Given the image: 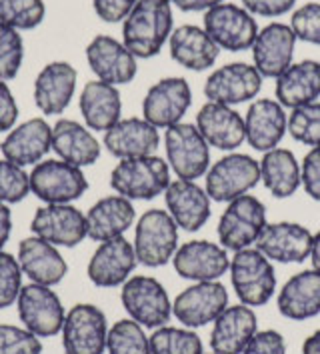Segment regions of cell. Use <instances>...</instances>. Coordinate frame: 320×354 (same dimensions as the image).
<instances>
[{"instance_id":"36","label":"cell","mask_w":320,"mask_h":354,"mask_svg":"<svg viewBox=\"0 0 320 354\" xmlns=\"http://www.w3.org/2000/svg\"><path fill=\"white\" fill-rule=\"evenodd\" d=\"M261 167V180L274 198H288L302 187L301 162L294 152L288 149H276L264 152Z\"/></svg>"},{"instance_id":"12","label":"cell","mask_w":320,"mask_h":354,"mask_svg":"<svg viewBox=\"0 0 320 354\" xmlns=\"http://www.w3.org/2000/svg\"><path fill=\"white\" fill-rule=\"evenodd\" d=\"M64 354H104L106 351V317L95 304H76L62 324Z\"/></svg>"},{"instance_id":"7","label":"cell","mask_w":320,"mask_h":354,"mask_svg":"<svg viewBox=\"0 0 320 354\" xmlns=\"http://www.w3.org/2000/svg\"><path fill=\"white\" fill-rule=\"evenodd\" d=\"M207 187L210 201L214 203H230L243 194H248L261 183V167L258 160L243 152H230L216 160L208 168Z\"/></svg>"},{"instance_id":"18","label":"cell","mask_w":320,"mask_h":354,"mask_svg":"<svg viewBox=\"0 0 320 354\" xmlns=\"http://www.w3.org/2000/svg\"><path fill=\"white\" fill-rule=\"evenodd\" d=\"M312 236L314 234L299 223H266L254 248H258L268 261L292 264L310 257Z\"/></svg>"},{"instance_id":"21","label":"cell","mask_w":320,"mask_h":354,"mask_svg":"<svg viewBox=\"0 0 320 354\" xmlns=\"http://www.w3.org/2000/svg\"><path fill=\"white\" fill-rule=\"evenodd\" d=\"M294 46L297 37L290 24H266L263 30H258L256 40L250 48L254 58V68L263 75V78H279L292 64Z\"/></svg>"},{"instance_id":"16","label":"cell","mask_w":320,"mask_h":354,"mask_svg":"<svg viewBox=\"0 0 320 354\" xmlns=\"http://www.w3.org/2000/svg\"><path fill=\"white\" fill-rule=\"evenodd\" d=\"M32 234L55 244L73 248L88 239L86 214L73 205H44L32 216Z\"/></svg>"},{"instance_id":"19","label":"cell","mask_w":320,"mask_h":354,"mask_svg":"<svg viewBox=\"0 0 320 354\" xmlns=\"http://www.w3.org/2000/svg\"><path fill=\"white\" fill-rule=\"evenodd\" d=\"M178 277L194 282L218 280L230 268L228 250L223 244L210 241H190L176 248L172 257Z\"/></svg>"},{"instance_id":"6","label":"cell","mask_w":320,"mask_h":354,"mask_svg":"<svg viewBox=\"0 0 320 354\" xmlns=\"http://www.w3.org/2000/svg\"><path fill=\"white\" fill-rule=\"evenodd\" d=\"M164 150L170 170L180 180H196L210 168V147L196 124L178 122L167 129Z\"/></svg>"},{"instance_id":"40","label":"cell","mask_w":320,"mask_h":354,"mask_svg":"<svg viewBox=\"0 0 320 354\" xmlns=\"http://www.w3.org/2000/svg\"><path fill=\"white\" fill-rule=\"evenodd\" d=\"M288 132L306 147H320V102L299 106L288 116Z\"/></svg>"},{"instance_id":"24","label":"cell","mask_w":320,"mask_h":354,"mask_svg":"<svg viewBox=\"0 0 320 354\" xmlns=\"http://www.w3.org/2000/svg\"><path fill=\"white\" fill-rule=\"evenodd\" d=\"M78 73L70 62L55 60L46 64L35 80V102L46 116H57L68 109L76 91Z\"/></svg>"},{"instance_id":"42","label":"cell","mask_w":320,"mask_h":354,"mask_svg":"<svg viewBox=\"0 0 320 354\" xmlns=\"http://www.w3.org/2000/svg\"><path fill=\"white\" fill-rule=\"evenodd\" d=\"M30 194V176L24 168L8 162L6 158L0 160V203L2 205H17Z\"/></svg>"},{"instance_id":"14","label":"cell","mask_w":320,"mask_h":354,"mask_svg":"<svg viewBox=\"0 0 320 354\" xmlns=\"http://www.w3.org/2000/svg\"><path fill=\"white\" fill-rule=\"evenodd\" d=\"M228 306V290L218 280L194 282L185 288L174 302L172 315L187 328H200L214 322Z\"/></svg>"},{"instance_id":"10","label":"cell","mask_w":320,"mask_h":354,"mask_svg":"<svg viewBox=\"0 0 320 354\" xmlns=\"http://www.w3.org/2000/svg\"><path fill=\"white\" fill-rule=\"evenodd\" d=\"M205 30L218 48L230 53H243L252 48L258 24L245 6L220 2L205 12Z\"/></svg>"},{"instance_id":"50","label":"cell","mask_w":320,"mask_h":354,"mask_svg":"<svg viewBox=\"0 0 320 354\" xmlns=\"http://www.w3.org/2000/svg\"><path fill=\"white\" fill-rule=\"evenodd\" d=\"M19 120V104L6 80H0V132L12 131Z\"/></svg>"},{"instance_id":"34","label":"cell","mask_w":320,"mask_h":354,"mask_svg":"<svg viewBox=\"0 0 320 354\" xmlns=\"http://www.w3.org/2000/svg\"><path fill=\"white\" fill-rule=\"evenodd\" d=\"M279 313L290 320H308L320 315V272L310 268L290 277L279 292Z\"/></svg>"},{"instance_id":"38","label":"cell","mask_w":320,"mask_h":354,"mask_svg":"<svg viewBox=\"0 0 320 354\" xmlns=\"http://www.w3.org/2000/svg\"><path fill=\"white\" fill-rule=\"evenodd\" d=\"M109 354H151V340L136 320H118L106 336Z\"/></svg>"},{"instance_id":"39","label":"cell","mask_w":320,"mask_h":354,"mask_svg":"<svg viewBox=\"0 0 320 354\" xmlns=\"http://www.w3.org/2000/svg\"><path fill=\"white\" fill-rule=\"evenodd\" d=\"M44 15L46 6L42 0H0V22L17 30L37 28Z\"/></svg>"},{"instance_id":"29","label":"cell","mask_w":320,"mask_h":354,"mask_svg":"<svg viewBox=\"0 0 320 354\" xmlns=\"http://www.w3.org/2000/svg\"><path fill=\"white\" fill-rule=\"evenodd\" d=\"M19 262L22 272L35 284L55 286L68 272V264L58 252V246L38 236H28L19 244Z\"/></svg>"},{"instance_id":"13","label":"cell","mask_w":320,"mask_h":354,"mask_svg":"<svg viewBox=\"0 0 320 354\" xmlns=\"http://www.w3.org/2000/svg\"><path fill=\"white\" fill-rule=\"evenodd\" d=\"M192 104L190 84L180 76H169L152 84L142 100V118L158 131L182 122Z\"/></svg>"},{"instance_id":"31","label":"cell","mask_w":320,"mask_h":354,"mask_svg":"<svg viewBox=\"0 0 320 354\" xmlns=\"http://www.w3.org/2000/svg\"><path fill=\"white\" fill-rule=\"evenodd\" d=\"M53 150L60 160L84 168L95 165L102 147L86 124L70 118H60L53 127Z\"/></svg>"},{"instance_id":"41","label":"cell","mask_w":320,"mask_h":354,"mask_svg":"<svg viewBox=\"0 0 320 354\" xmlns=\"http://www.w3.org/2000/svg\"><path fill=\"white\" fill-rule=\"evenodd\" d=\"M24 58L20 30L0 22V80H12L19 75Z\"/></svg>"},{"instance_id":"35","label":"cell","mask_w":320,"mask_h":354,"mask_svg":"<svg viewBox=\"0 0 320 354\" xmlns=\"http://www.w3.org/2000/svg\"><path fill=\"white\" fill-rule=\"evenodd\" d=\"M80 112L84 124L96 132H106L122 118V98L118 88L102 82L91 80L80 93Z\"/></svg>"},{"instance_id":"4","label":"cell","mask_w":320,"mask_h":354,"mask_svg":"<svg viewBox=\"0 0 320 354\" xmlns=\"http://www.w3.org/2000/svg\"><path fill=\"white\" fill-rule=\"evenodd\" d=\"M132 246L138 262L149 268L169 264L178 248V226L169 210H147L136 223Z\"/></svg>"},{"instance_id":"1","label":"cell","mask_w":320,"mask_h":354,"mask_svg":"<svg viewBox=\"0 0 320 354\" xmlns=\"http://www.w3.org/2000/svg\"><path fill=\"white\" fill-rule=\"evenodd\" d=\"M172 2L138 0L122 24V44L136 58H152L172 35Z\"/></svg>"},{"instance_id":"51","label":"cell","mask_w":320,"mask_h":354,"mask_svg":"<svg viewBox=\"0 0 320 354\" xmlns=\"http://www.w3.org/2000/svg\"><path fill=\"white\" fill-rule=\"evenodd\" d=\"M170 2L185 12H200V10L207 12L212 6H216L225 0H170Z\"/></svg>"},{"instance_id":"2","label":"cell","mask_w":320,"mask_h":354,"mask_svg":"<svg viewBox=\"0 0 320 354\" xmlns=\"http://www.w3.org/2000/svg\"><path fill=\"white\" fill-rule=\"evenodd\" d=\"M169 162L156 154L124 158L111 172V187L129 201H152L169 188Z\"/></svg>"},{"instance_id":"26","label":"cell","mask_w":320,"mask_h":354,"mask_svg":"<svg viewBox=\"0 0 320 354\" xmlns=\"http://www.w3.org/2000/svg\"><path fill=\"white\" fill-rule=\"evenodd\" d=\"M102 145L118 160L151 156L160 145L158 129L144 118H120L113 129L104 132Z\"/></svg>"},{"instance_id":"33","label":"cell","mask_w":320,"mask_h":354,"mask_svg":"<svg viewBox=\"0 0 320 354\" xmlns=\"http://www.w3.org/2000/svg\"><path fill=\"white\" fill-rule=\"evenodd\" d=\"M274 94L284 109H292V111L317 102V98L320 96V62L317 60L292 62L276 78Z\"/></svg>"},{"instance_id":"28","label":"cell","mask_w":320,"mask_h":354,"mask_svg":"<svg viewBox=\"0 0 320 354\" xmlns=\"http://www.w3.org/2000/svg\"><path fill=\"white\" fill-rule=\"evenodd\" d=\"M258 333V320L250 306H226L214 320L210 333V346L214 354H243L246 344Z\"/></svg>"},{"instance_id":"54","label":"cell","mask_w":320,"mask_h":354,"mask_svg":"<svg viewBox=\"0 0 320 354\" xmlns=\"http://www.w3.org/2000/svg\"><path fill=\"white\" fill-rule=\"evenodd\" d=\"M308 259L312 261V268L320 272V230L312 236V246H310V257Z\"/></svg>"},{"instance_id":"22","label":"cell","mask_w":320,"mask_h":354,"mask_svg":"<svg viewBox=\"0 0 320 354\" xmlns=\"http://www.w3.org/2000/svg\"><path fill=\"white\" fill-rule=\"evenodd\" d=\"M138 259L134 246L124 236H116L111 241L98 243L95 254L88 262V279L96 286L113 288L120 286L131 279Z\"/></svg>"},{"instance_id":"37","label":"cell","mask_w":320,"mask_h":354,"mask_svg":"<svg viewBox=\"0 0 320 354\" xmlns=\"http://www.w3.org/2000/svg\"><path fill=\"white\" fill-rule=\"evenodd\" d=\"M151 340V354H205L203 340L189 328L160 326L156 328Z\"/></svg>"},{"instance_id":"53","label":"cell","mask_w":320,"mask_h":354,"mask_svg":"<svg viewBox=\"0 0 320 354\" xmlns=\"http://www.w3.org/2000/svg\"><path fill=\"white\" fill-rule=\"evenodd\" d=\"M302 354H320V330L310 335L302 344Z\"/></svg>"},{"instance_id":"43","label":"cell","mask_w":320,"mask_h":354,"mask_svg":"<svg viewBox=\"0 0 320 354\" xmlns=\"http://www.w3.org/2000/svg\"><path fill=\"white\" fill-rule=\"evenodd\" d=\"M22 268L19 259L0 250V308H6L19 300L22 290Z\"/></svg>"},{"instance_id":"3","label":"cell","mask_w":320,"mask_h":354,"mask_svg":"<svg viewBox=\"0 0 320 354\" xmlns=\"http://www.w3.org/2000/svg\"><path fill=\"white\" fill-rule=\"evenodd\" d=\"M230 280L234 292L246 306H263L276 290V274L272 262L258 248H243L230 261Z\"/></svg>"},{"instance_id":"44","label":"cell","mask_w":320,"mask_h":354,"mask_svg":"<svg viewBox=\"0 0 320 354\" xmlns=\"http://www.w3.org/2000/svg\"><path fill=\"white\" fill-rule=\"evenodd\" d=\"M42 342L37 335L15 324H0V354H40Z\"/></svg>"},{"instance_id":"23","label":"cell","mask_w":320,"mask_h":354,"mask_svg":"<svg viewBox=\"0 0 320 354\" xmlns=\"http://www.w3.org/2000/svg\"><path fill=\"white\" fill-rule=\"evenodd\" d=\"M246 142L258 152L276 149L288 131V116L284 106L272 98L254 100L245 116Z\"/></svg>"},{"instance_id":"8","label":"cell","mask_w":320,"mask_h":354,"mask_svg":"<svg viewBox=\"0 0 320 354\" xmlns=\"http://www.w3.org/2000/svg\"><path fill=\"white\" fill-rule=\"evenodd\" d=\"M266 226V206L252 194H243L230 201L218 221V241L226 250L238 252L256 243Z\"/></svg>"},{"instance_id":"15","label":"cell","mask_w":320,"mask_h":354,"mask_svg":"<svg viewBox=\"0 0 320 354\" xmlns=\"http://www.w3.org/2000/svg\"><path fill=\"white\" fill-rule=\"evenodd\" d=\"M263 88V75L254 64L232 62L216 68L205 82V96L208 102H218L226 106L243 104L256 98Z\"/></svg>"},{"instance_id":"47","label":"cell","mask_w":320,"mask_h":354,"mask_svg":"<svg viewBox=\"0 0 320 354\" xmlns=\"http://www.w3.org/2000/svg\"><path fill=\"white\" fill-rule=\"evenodd\" d=\"M243 354H286L284 336L276 330H258L246 344Z\"/></svg>"},{"instance_id":"5","label":"cell","mask_w":320,"mask_h":354,"mask_svg":"<svg viewBox=\"0 0 320 354\" xmlns=\"http://www.w3.org/2000/svg\"><path fill=\"white\" fill-rule=\"evenodd\" d=\"M30 192L44 205H73L88 190V180L82 168L60 158L40 160L28 172Z\"/></svg>"},{"instance_id":"17","label":"cell","mask_w":320,"mask_h":354,"mask_svg":"<svg viewBox=\"0 0 320 354\" xmlns=\"http://www.w3.org/2000/svg\"><path fill=\"white\" fill-rule=\"evenodd\" d=\"M53 150V127L44 118H30L17 124L4 136L2 156L20 168L35 167Z\"/></svg>"},{"instance_id":"25","label":"cell","mask_w":320,"mask_h":354,"mask_svg":"<svg viewBox=\"0 0 320 354\" xmlns=\"http://www.w3.org/2000/svg\"><path fill=\"white\" fill-rule=\"evenodd\" d=\"M164 201L176 226L187 232L200 230L208 223L212 212V201L207 190L196 185V180H172L164 190Z\"/></svg>"},{"instance_id":"27","label":"cell","mask_w":320,"mask_h":354,"mask_svg":"<svg viewBox=\"0 0 320 354\" xmlns=\"http://www.w3.org/2000/svg\"><path fill=\"white\" fill-rule=\"evenodd\" d=\"M196 129L205 136L208 147L234 152L246 140L245 118L232 106L207 102L196 114Z\"/></svg>"},{"instance_id":"45","label":"cell","mask_w":320,"mask_h":354,"mask_svg":"<svg viewBox=\"0 0 320 354\" xmlns=\"http://www.w3.org/2000/svg\"><path fill=\"white\" fill-rule=\"evenodd\" d=\"M290 28L297 40L320 44V2H306L292 12Z\"/></svg>"},{"instance_id":"32","label":"cell","mask_w":320,"mask_h":354,"mask_svg":"<svg viewBox=\"0 0 320 354\" xmlns=\"http://www.w3.org/2000/svg\"><path fill=\"white\" fill-rule=\"evenodd\" d=\"M136 221V210L132 201L111 194L88 208L86 212V224H88V239L96 243H104L116 236H124V232L131 228Z\"/></svg>"},{"instance_id":"52","label":"cell","mask_w":320,"mask_h":354,"mask_svg":"<svg viewBox=\"0 0 320 354\" xmlns=\"http://www.w3.org/2000/svg\"><path fill=\"white\" fill-rule=\"evenodd\" d=\"M10 232H12V212H10L8 205L0 203V250L8 243Z\"/></svg>"},{"instance_id":"46","label":"cell","mask_w":320,"mask_h":354,"mask_svg":"<svg viewBox=\"0 0 320 354\" xmlns=\"http://www.w3.org/2000/svg\"><path fill=\"white\" fill-rule=\"evenodd\" d=\"M301 176L306 194L320 203V147L310 149L302 158Z\"/></svg>"},{"instance_id":"9","label":"cell","mask_w":320,"mask_h":354,"mask_svg":"<svg viewBox=\"0 0 320 354\" xmlns=\"http://www.w3.org/2000/svg\"><path fill=\"white\" fill-rule=\"evenodd\" d=\"M120 300L132 320L144 328H160L172 315L167 288L152 277H131L122 284Z\"/></svg>"},{"instance_id":"30","label":"cell","mask_w":320,"mask_h":354,"mask_svg":"<svg viewBox=\"0 0 320 354\" xmlns=\"http://www.w3.org/2000/svg\"><path fill=\"white\" fill-rule=\"evenodd\" d=\"M169 44L172 60L194 73H203L214 66L220 55L218 44L208 37L207 30L194 24H185L172 30Z\"/></svg>"},{"instance_id":"48","label":"cell","mask_w":320,"mask_h":354,"mask_svg":"<svg viewBox=\"0 0 320 354\" xmlns=\"http://www.w3.org/2000/svg\"><path fill=\"white\" fill-rule=\"evenodd\" d=\"M138 0H93L96 17L104 22H124Z\"/></svg>"},{"instance_id":"20","label":"cell","mask_w":320,"mask_h":354,"mask_svg":"<svg viewBox=\"0 0 320 354\" xmlns=\"http://www.w3.org/2000/svg\"><path fill=\"white\" fill-rule=\"evenodd\" d=\"M86 60L98 80L109 82L113 86L132 82L138 71L136 56L120 40L106 35H98L88 42Z\"/></svg>"},{"instance_id":"11","label":"cell","mask_w":320,"mask_h":354,"mask_svg":"<svg viewBox=\"0 0 320 354\" xmlns=\"http://www.w3.org/2000/svg\"><path fill=\"white\" fill-rule=\"evenodd\" d=\"M17 306L24 328L37 335L38 338L55 336L62 330L66 313L58 295L50 286H42L35 282L22 286Z\"/></svg>"},{"instance_id":"55","label":"cell","mask_w":320,"mask_h":354,"mask_svg":"<svg viewBox=\"0 0 320 354\" xmlns=\"http://www.w3.org/2000/svg\"><path fill=\"white\" fill-rule=\"evenodd\" d=\"M212 354H214V353H212Z\"/></svg>"},{"instance_id":"49","label":"cell","mask_w":320,"mask_h":354,"mask_svg":"<svg viewBox=\"0 0 320 354\" xmlns=\"http://www.w3.org/2000/svg\"><path fill=\"white\" fill-rule=\"evenodd\" d=\"M246 10L254 17H266V19H274V17H283L288 10L294 8L297 0H241Z\"/></svg>"}]
</instances>
